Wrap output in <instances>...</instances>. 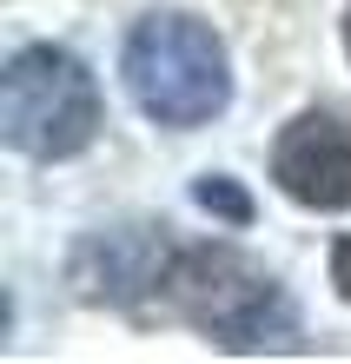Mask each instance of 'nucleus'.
I'll return each mask as SVG.
<instances>
[{
	"label": "nucleus",
	"mask_w": 351,
	"mask_h": 364,
	"mask_svg": "<svg viewBox=\"0 0 351 364\" xmlns=\"http://www.w3.org/2000/svg\"><path fill=\"white\" fill-rule=\"evenodd\" d=\"M120 87L140 106V119L166 133H199L232 106V53L212 20L166 7L133 20L120 47Z\"/></svg>",
	"instance_id": "f257e3e1"
},
{
	"label": "nucleus",
	"mask_w": 351,
	"mask_h": 364,
	"mask_svg": "<svg viewBox=\"0 0 351 364\" xmlns=\"http://www.w3.org/2000/svg\"><path fill=\"white\" fill-rule=\"evenodd\" d=\"M159 298L172 305V318H186L199 338L226 351H266L298 331V311L285 298L278 272H266L226 239L172 245V259L159 272Z\"/></svg>",
	"instance_id": "f03ea898"
},
{
	"label": "nucleus",
	"mask_w": 351,
	"mask_h": 364,
	"mask_svg": "<svg viewBox=\"0 0 351 364\" xmlns=\"http://www.w3.org/2000/svg\"><path fill=\"white\" fill-rule=\"evenodd\" d=\"M106 126V100L93 67L73 47L33 40L7 60L0 73V139L33 166H67Z\"/></svg>",
	"instance_id": "7ed1b4c3"
},
{
	"label": "nucleus",
	"mask_w": 351,
	"mask_h": 364,
	"mask_svg": "<svg viewBox=\"0 0 351 364\" xmlns=\"http://www.w3.org/2000/svg\"><path fill=\"white\" fill-rule=\"evenodd\" d=\"M272 186L305 212H351V113L305 106L272 139Z\"/></svg>",
	"instance_id": "20e7f679"
},
{
	"label": "nucleus",
	"mask_w": 351,
	"mask_h": 364,
	"mask_svg": "<svg viewBox=\"0 0 351 364\" xmlns=\"http://www.w3.org/2000/svg\"><path fill=\"white\" fill-rule=\"evenodd\" d=\"M192 199H199L212 219H226V225H252V199L239 192V179H232V173H206L199 186H192Z\"/></svg>",
	"instance_id": "39448f33"
},
{
	"label": "nucleus",
	"mask_w": 351,
	"mask_h": 364,
	"mask_svg": "<svg viewBox=\"0 0 351 364\" xmlns=\"http://www.w3.org/2000/svg\"><path fill=\"white\" fill-rule=\"evenodd\" d=\"M332 291L351 305V232H345V239H332Z\"/></svg>",
	"instance_id": "423d86ee"
},
{
	"label": "nucleus",
	"mask_w": 351,
	"mask_h": 364,
	"mask_svg": "<svg viewBox=\"0 0 351 364\" xmlns=\"http://www.w3.org/2000/svg\"><path fill=\"white\" fill-rule=\"evenodd\" d=\"M345 60H351V7H345Z\"/></svg>",
	"instance_id": "0eeeda50"
}]
</instances>
